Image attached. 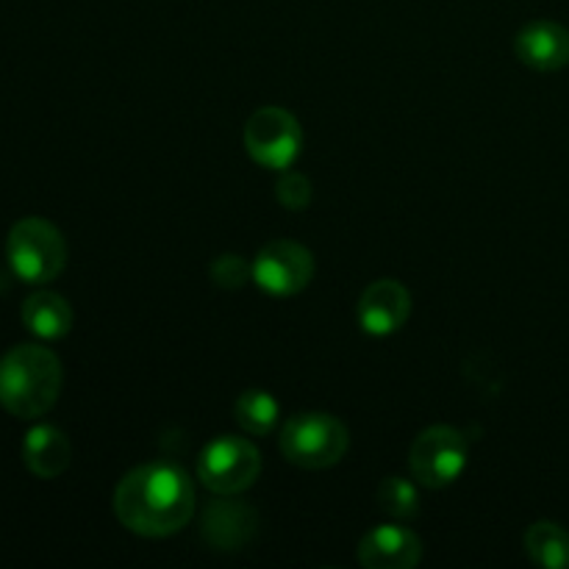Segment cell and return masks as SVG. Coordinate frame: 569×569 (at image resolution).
<instances>
[{"label":"cell","mask_w":569,"mask_h":569,"mask_svg":"<svg viewBox=\"0 0 569 569\" xmlns=\"http://www.w3.org/2000/svg\"><path fill=\"white\" fill-rule=\"evenodd\" d=\"M114 515L139 537H172L194 517V487L181 467L150 461L117 483Z\"/></svg>","instance_id":"cell-1"},{"label":"cell","mask_w":569,"mask_h":569,"mask_svg":"<svg viewBox=\"0 0 569 569\" xmlns=\"http://www.w3.org/2000/svg\"><path fill=\"white\" fill-rule=\"evenodd\" d=\"M64 383L59 356L42 345H17L0 359V406L17 420H39Z\"/></svg>","instance_id":"cell-2"},{"label":"cell","mask_w":569,"mask_h":569,"mask_svg":"<svg viewBox=\"0 0 569 569\" xmlns=\"http://www.w3.org/2000/svg\"><path fill=\"white\" fill-rule=\"evenodd\" d=\"M6 259L22 283L42 287L56 281L67 267V242L53 222L42 217H26L9 231Z\"/></svg>","instance_id":"cell-3"},{"label":"cell","mask_w":569,"mask_h":569,"mask_svg":"<svg viewBox=\"0 0 569 569\" xmlns=\"http://www.w3.org/2000/svg\"><path fill=\"white\" fill-rule=\"evenodd\" d=\"M348 448V428L326 411H303L289 417L281 431V453L303 470H328L345 459Z\"/></svg>","instance_id":"cell-4"},{"label":"cell","mask_w":569,"mask_h":569,"mask_svg":"<svg viewBox=\"0 0 569 569\" xmlns=\"http://www.w3.org/2000/svg\"><path fill=\"white\" fill-rule=\"evenodd\" d=\"M244 150L264 170H292L303 148V128L292 111L281 106H264L244 122Z\"/></svg>","instance_id":"cell-5"},{"label":"cell","mask_w":569,"mask_h":569,"mask_svg":"<svg viewBox=\"0 0 569 569\" xmlns=\"http://www.w3.org/2000/svg\"><path fill=\"white\" fill-rule=\"evenodd\" d=\"M261 472V453L250 439L217 437L203 448L198 459V478L206 489L214 495L231 498V495L244 492L256 483Z\"/></svg>","instance_id":"cell-6"},{"label":"cell","mask_w":569,"mask_h":569,"mask_svg":"<svg viewBox=\"0 0 569 569\" xmlns=\"http://www.w3.org/2000/svg\"><path fill=\"white\" fill-rule=\"evenodd\" d=\"M467 456H470V448H467L465 433L450 426H431L411 445V476L420 487H450L465 472Z\"/></svg>","instance_id":"cell-7"},{"label":"cell","mask_w":569,"mask_h":569,"mask_svg":"<svg viewBox=\"0 0 569 569\" xmlns=\"http://www.w3.org/2000/svg\"><path fill=\"white\" fill-rule=\"evenodd\" d=\"M253 281L272 298H292L303 292L315 278V256L292 239L264 244L253 259Z\"/></svg>","instance_id":"cell-8"},{"label":"cell","mask_w":569,"mask_h":569,"mask_svg":"<svg viewBox=\"0 0 569 569\" xmlns=\"http://www.w3.org/2000/svg\"><path fill=\"white\" fill-rule=\"evenodd\" d=\"M411 315V295L395 278L370 283L359 298V322L370 337H392Z\"/></svg>","instance_id":"cell-9"},{"label":"cell","mask_w":569,"mask_h":569,"mask_svg":"<svg viewBox=\"0 0 569 569\" xmlns=\"http://www.w3.org/2000/svg\"><path fill=\"white\" fill-rule=\"evenodd\" d=\"M422 542L403 526H378L361 539L359 561L367 569H411L420 565Z\"/></svg>","instance_id":"cell-10"},{"label":"cell","mask_w":569,"mask_h":569,"mask_svg":"<svg viewBox=\"0 0 569 569\" xmlns=\"http://www.w3.org/2000/svg\"><path fill=\"white\" fill-rule=\"evenodd\" d=\"M517 59L539 72H556L569 64V31L561 22H528L515 39Z\"/></svg>","instance_id":"cell-11"},{"label":"cell","mask_w":569,"mask_h":569,"mask_svg":"<svg viewBox=\"0 0 569 569\" xmlns=\"http://www.w3.org/2000/svg\"><path fill=\"white\" fill-rule=\"evenodd\" d=\"M259 517L242 500H211L203 511V539L214 550H239L253 539Z\"/></svg>","instance_id":"cell-12"},{"label":"cell","mask_w":569,"mask_h":569,"mask_svg":"<svg viewBox=\"0 0 569 569\" xmlns=\"http://www.w3.org/2000/svg\"><path fill=\"white\" fill-rule=\"evenodd\" d=\"M72 448L70 439L56 426H37L26 433L22 442V461L37 478H59L70 467Z\"/></svg>","instance_id":"cell-13"},{"label":"cell","mask_w":569,"mask_h":569,"mask_svg":"<svg viewBox=\"0 0 569 569\" xmlns=\"http://www.w3.org/2000/svg\"><path fill=\"white\" fill-rule=\"evenodd\" d=\"M22 322L39 339H61L72 328V309L61 295L39 289L22 303Z\"/></svg>","instance_id":"cell-14"},{"label":"cell","mask_w":569,"mask_h":569,"mask_svg":"<svg viewBox=\"0 0 569 569\" xmlns=\"http://www.w3.org/2000/svg\"><path fill=\"white\" fill-rule=\"evenodd\" d=\"M526 553L539 567L569 569V533L559 522L539 520L526 531Z\"/></svg>","instance_id":"cell-15"},{"label":"cell","mask_w":569,"mask_h":569,"mask_svg":"<svg viewBox=\"0 0 569 569\" xmlns=\"http://www.w3.org/2000/svg\"><path fill=\"white\" fill-rule=\"evenodd\" d=\"M233 415H237V422L242 426V431H248L250 437H264L276 428L278 422V400L272 398L264 389H248L237 398L233 403Z\"/></svg>","instance_id":"cell-16"},{"label":"cell","mask_w":569,"mask_h":569,"mask_svg":"<svg viewBox=\"0 0 569 569\" xmlns=\"http://www.w3.org/2000/svg\"><path fill=\"white\" fill-rule=\"evenodd\" d=\"M376 500L395 520H415L420 515V495H417L415 483L406 481V478H383Z\"/></svg>","instance_id":"cell-17"},{"label":"cell","mask_w":569,"mask_h":569,"mask_svg":"<svg viewBox=\"0 0 569 569\" xmlns=\"http://www.w3.org/2000/svg\"><path fill=\"white\" fill-rule=\"evenodd\" d=\"M276 192H278V203L287 206V209L292 211H303L306 206L311 203V181L303 176V172L283 170Z\"/></svg>","instance_id":"cell-18"},{"label":"cell","mask_w":569,"mask_h":569,"mask_svg":"<svg viewBox=\"0 0 569 569\" xmlns=\"http://www.w3.org/2000/svg\"><path fill=\"white\" fill-rule=\"evenodd\" d=\"M248 276H253V267H248L233 253L217 256L214 264H211V281L222 289H239L248 281Z\"/></svg>","instance_id":"cell-19"}]
</instances>
